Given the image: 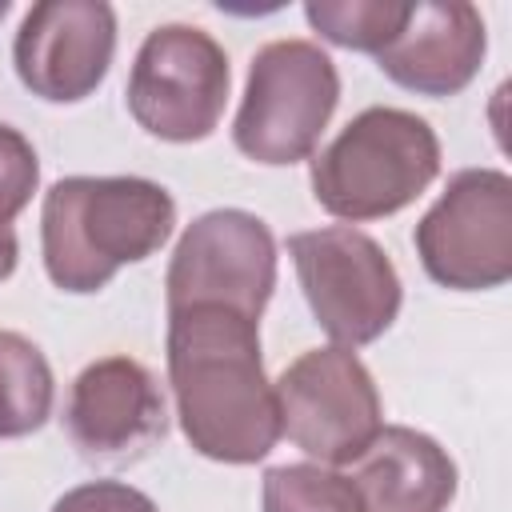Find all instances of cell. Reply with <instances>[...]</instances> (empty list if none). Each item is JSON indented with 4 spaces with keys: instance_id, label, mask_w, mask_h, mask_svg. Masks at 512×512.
Here are the masks:
<instances>
[{
    "instance_id": "6da1fadb",
    "label": "cell",
    "mask_w": 512,
    "mask_h": 512,
    "mask_svg": "<svg viewBox=\"0 0 512 512\" xmlns=\"http://www.w3.org/2000/svg\"><path fill=\"white\" fill-rule=\"evenodd\" d=\"M168 380L188 444L220 464H256L280 440L260 360V320L220 304L168 312Z\"/></svg>"
},
{
    "instance_id": "7a4b0ae2",
    "label": "cell",
    "mask_w": 512,
    "mask_h": 512,
    "mask_svg": "<svg viewBox=\"0 0 512 512\" xmlns=\"http://www.w3.org/2000/svg\"><path fill=\"white\" fill-rule=\"evenodd\" d=\"M176 224V200L144 176H68L44 192V272L64 292H100L124 264L148 260Z\"/></svg>"
},
{
    "instance_id": "3957f363",
    "label": "cell",
    "mask_w": 512,
    "mask_h": 512,
    "mask_svg": "<svg viewBox=\"0 0 512 512\" xmlns=\"http://www.w3.org/2000/svg\"><path fill=\"white\" fill-rule=\"evenodd\" d=\"M440 172L432 124L408 108H364L312 160V196L336 220H380L412 204Z\"/></svg>"
},
{
    "instance_id": "277c9868",
    "label": "cell",
    "mask_w": 512,
    "mask_h": 512,
    "mask_svg": "<svg viewBox=\"0 0 512 512\" xmlns=\"http://www.w3.org/2000/svg\"><path fill=\"white\" fill-rule=\"evenodd\" d=\"M340 100L332 56L312 40H272L248 64L244 100L232 124L236 148L268 168L312 156Z\"/></svg>"
},
{
    "instance_id": "5b68a950",
    "label": "cell",
    "mask_w": 512,
    "mask_h": 512,
    "mask_svg": "<svg viewBox=\"0 0 512 512\" xmlns=\"http://www.w3.org/2000/svg\"><path fill=\"white\" fill-rule=\"evenodd\" d=\"M304 300L316 324L340 344H372L400 312L404 288L388 252L352 224H328L288 236Z\"/></svg>"
},
{
    "instance_id": "8992f818",
    "label": "cell",
    "mask_w": 512,
    "mask_h": 512,
    "mask_svg": "<svg viewBox=\"0 0 512 512\" xmlns=\"http://www.w3.org/2000/svg\"><path fill=\"white\" fill-rule=\"evenodd\" d=\"M424 272L452 292H484L512 280V176L464 168L412 232Z\"/></svg>"
},
{
    "instance_id": "52a82bcc",
    "label": "cell",
    "mask_w": 512,
    "mask_h": 512,
    "mask_svg": "<svg viewBox=\"0 0 512 512\" xmlns=\"http://www.w3.org/2000/svg\"><path fill=\"white\" fill-rule=\"evenodd\" d=\"M280 436L320 464H352L384 428L372 372L352 348H312L296 356L272 384Z\"/></svg>"
},
{
    "instance_id": "ba28073f",
    "label": "cell",
    "mask_w": 512,
    "mask_h": 512,
    "mask_svg": "<svg viewBox=\"0 0 512 512\" xmlns=\"http://www.w3.org/2000/svg\"><path fill=\"white\" fill-rule=\"evenodd\" d=\"M228 100V56L192 24H160L144 36L132 76L128 112L160 140L192 144L212 136Z\"/></svg>"
},
{
    "instance_id": "9c48e42d",
    "label": "cell",
    "mask_w": 512,
    "mask_h": 512,
    "mask_svg": "<svg viewBox=\"0 0 512 512\" xmlns=\"http://www.w3.org/2000/svg\"><path fill=\"white\" fill-rule=\"evenodd\" d=\"M276 288V240L268 224L240 208H216L188 224L180 236L164 296L168 312L192 304H220L248 320H260Z\"/></svg>"
},
{
    "instance_id": "30bf717a",
    "label": "cell",
    "mask_w": 512,
    "mask_h": 512,
    "mask_svg": "<svg viewBox=\"0 0 512 512\" xmlns=\"http://www.w3.org/2000/svg\"><path fill=\"white\" fill-rule=\"evenodd\" d=\"M116 52V12L104 0H40L20 20L12 64L20 84L52 104H76L100 88Z\"/></svg>"
},
{
    "instance_id": "8fae6325",
    "label": "cell",
    "mask_w": 512,
    "mask_h": 512,
    "mask_svg": "<svg viewBox=\"0 0 512 512\" xmlns=\"http://www.w3.org/2000/svg\"><path fill=\"white\" fill-rule=\"evenodd\" d=\"M64 428L84 460H108V464L136 460L168 428L164 392L156 376L132 356L92 360L72 380L64 404Z\"/></svg>"
},
{
    "instance_id": "7c38bea8",
    "label": "cell",
    "mask_w": 512,
    "mask_h": 512,
    "mask_svg": "<svg viewBox=\"0 0 512 512\" xmlns=\"http://www.w3.org/2000/svg\"><path fill=\"white\" fill-rule=\"evenodd\" d=\"M488 52L484 20L464 0H416L400 36L376 52L380 72L416 96H456Z\"/></svg>"
},
{
    "instance_id": "4fadbf2b",
    "label": "cell",
    "mask_w": 512,
    "mask_h": 512,
    "mask_svg": "<svg viewBox=\"0 0 512 512\" xmlns=\"http://www.w3.org/2000/svg\"><path fill=\"white\" fill-rule=\"evenodd\" d=\"M352 484L364 512H448L456 464L432 436L388 424L356 460Z\"/></svg>"
},
{
    "instance_id": "5bb4252c",
    "label": "cell",
    "mask_w": 512,
    "mask_h": 512,
    "mask_svg": "<svg viewBox=\"0 0 512 512\" xmlns=\"http://www.w3.org/2000/svg\"><path fill=\"white\" fill-rule=\"evenodd\" d=\"M56 380L44 352L12 332L0 328V440L32 436L52 416Z\"/></svg>"
},
{
    "instance_id": "9a60e30c",
    "label": "cell",
    "mask_w": 512,
    "mask_h": 512,
    "mask_svg": "<svg viewBox=\"0 0 512 512\" xmlns=\"http://www.w3.org/2000/svg\"><path fill=\"white\" fill-rule=\"evenodd\" d=\"M408 0H308V24L352 52H384L408 24Z\"/></svg>"
},
{
    "instance_id": "2e32d148",
    "label": "cell",
    "mask_w": 512,
    "mask_h": 512,
    "mask_svg": "<svg viewBox=\"0 0 512 512\" xmlns=\"http://www.w3.org/2000/svg\"><path fill=\"white\" fill-rule=\"evenodd\" d=\"M264 512H364L352 476L320 464H280L264 472Z\"/></svg>"
},
{
    "instance_id": "e0dca14e",
    "label": "cell",
    "mask_w": 512,
    "mask_h": 512,
    "mask_svg": "<svg viewBox=\"0 0 512 512\" xmlns=\"http://www.w3.org/2000/svg\"><path fill=\"white\" fill-rule=\"evenodd\" d=\"M36 180H40L36 148L24 140V132H16L12 124H0V280L16 272L20 244H16L12 220L28 208Z\"/></svg>"
},
{
    "instance_id": "ac0fdd59",
    "label": "cell",
    "mask_w": 512,
    "mask_h": 512,
    "mask_svg": "<svg viewBox=\"0 0 512 512\" xmlns=\"http://www.w3.org/2000/svg\"><path fill=\"white\" fill-rule=\"evenodd\" d=\"M52 512H160L152 504V496H144L140 488L132 484H120V480H92V484H80V488H68Z\"/></svg>"
},
{
    "instance_id": "d6986e66",
    "label": "cell",
    "mask_w": 512,
    "mask_h": 512,
    "mask_svg": "<svg viewBox=\"0 0 512 512\" xmlns=\"http://www.w3.org/2000/svg\"><path fill=\"white\" fill-rule=\"evenodd\" d=\"M8 8H12V4H8V0H0V20L8 16Z\"/></svg>"
}]
</instances>
